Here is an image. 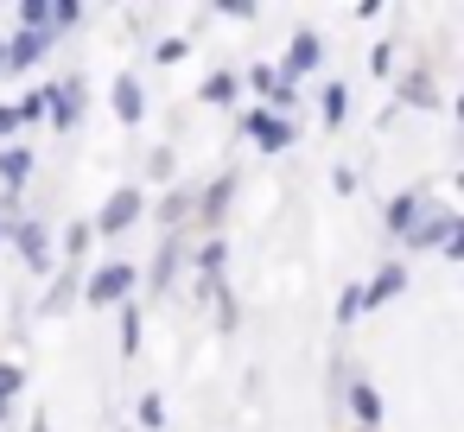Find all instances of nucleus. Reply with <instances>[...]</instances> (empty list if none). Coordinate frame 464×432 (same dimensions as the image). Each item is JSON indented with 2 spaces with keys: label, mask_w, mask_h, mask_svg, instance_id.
Returning <instances> with one entry per match:
<instances>
[{
  "label": "nucleus",
  "mask_w": 464,
  "mask_h": 432,
  "mask_svg": "<svg viewBox=\"0 0 464 432\" xmlns=\"http://www.w3.org/2000/svg\"><path fill=\"white\" fill-rule=\"evenodd\" d=\"M115 115H121L128 128L147 115V96H140V83H134V77H115Z\"/></svg>",
  "instance_id": "nucleus-9"
},
{
  "label": "nucleus",
  "mask_w": 464,
  "mask_h": 432,
  "mask_svg": "<svg viewBox=\"0 0 464 432\" xmlns=\"http://www.w3.org/2000/svg\"><path fill=\"white\" fill-rule=\"evenodd\" d=\"M140 426H147V432H160V426H166V400H160V394H147V400H140Z\"/></svg>",
  "instance_id": "nucleus-19"
},
{
  "label": "nucleus",
  "mask_w": 464,
  "mask_h": 432,
  "mask_svg": "<svg viewBox=\"0 0 464 432\" xmlns=\"http://www.w3.org/2000/svg\"><path fill=\"white\" fill-rule=\"evenodd\" d=\"M401 102H413V109H432V102H439V96H432V77H426V71H413V77L401 83Z\"/></svg>",
  "instance_id": "nucleus-12"
},
{
  "label": "nucleus",
  "mask_w": 464,
  "mask_h": 432,
  "mask_svg": "<svg viewBox=\"0 0 464 432\" xmlns=\"http://www.w3.org/2000/svg\"><path fill=\"white\" fill-rule=\"evenodd\" d=\"M350 413H356L362 432H375V419H382V394H375L369 381H356V388H350Z\"/></svg>",
  "instance_id": "nucleus-10"
},
{
  "label": "nucleus",
  "mask_w": 464,
  "mask_h": 432,
  "mask_svg": "<svg viewBox=\"0 0 464 432\" xmlns=\"http://www.w3.org/2000/svg\"><path fill=\"white\" fill-rule=\"evenodd\" d=\"M229 191H236V178H217V185L204 191V204H198V216H204V223H217V216L229 210Z\"/></svg>",
  "instance_id": "nucleus-11"
},
{
  "label": "nucleus",
  "mask_w": 464,
  "mask_h": 432,
  "mask_svg": "<svg viewBox=\"0 0 464 432\" xmlns=\"http://www.w3.org/2000/svg\"><path fill=\"white\" fill-rule=\"evenodd\" d=\"M356 312H362V286H350V293H343V299H337V318H343V324H350V318H356Z\"/></svg>",
  "instance_id": "nucleus-22"
},
{
  "label": "nucleus",
  "mask_w": 464,
  "mask_h": 432,
  "mask_svg": "<svg viewBox=\"0 0 464 432\" xmlns=\"http://www.w3.org/2000/svg\"><path fill=\"white\" fill-rule=\"evenodd\" d=\"M318 58H324V45H318V33H299V39H293V52H286V77H280V83H293V77H305V71H318Z\"/></svg>",
  "instance_id": "nucleus-7"
},
{
  "label": "nucleus",
  "mask_w": 464,
  "mask_h": 432,
  "mask_svg": "<svg viewBox=\"0 0 464 432\" xmlns=\"http://www.w3.org/2000/svg\"><path fill=\"white\" fill-rule=\"evenodd\" d=\"M420 210H426V204H420V197H413V191H407V197H394V204H388V223H394V229H401V235H407V229H413V216H420Z\"/></svg>",
  "instance_id": "nucleus-14"
},
{
  "label": "nucleus",
  "mask_w": 464,
  "mask_h": 432,
  "mask_svg": "<svg viewBox=\"0 0 464 432\" xmlns=\"http://www.w3.org/2000/svg\"><path fill=\"white\" fill-rule=\"evenodd\" d=\"M401 286H407V274H401V267H382V274H375V280L362 286V312H375V305H388V299H394Z\"/></svg>",
  "instance_id": "nucleus-8"
},
{
  "label": "nucleus",
  "mask_w": 464,
  "mask_h": 432,
  "mask_svg": "<svg viewBox=\"0 0 464 432\" xmlns=\"http://www.w3.org/2000/svg\"><path fill=\"white\" fill-rule=\"evenodd\" d=\"M343 115H350V90L331 83V90H324V121H343Z\"/></svg>",
  "instance_id": "nucleus-18"
},
{
  "label": "nucleus",
  "mask_w": 464,
  "mask_h": 432,
  "mask_svg": "<svg viewBox=\"0 0 464 432\" xmlns=\"http://www.w3.org/2000/svg\"><path fill=\"white\" fill-rule=\"evenodd\" d=\"M121 350H128V356L140 350V312H121Z\"/></svg>",
  "instance_id": "nucleus-20"
},
{
  "label": "nucleus",
  "mask_w": 464,
  "mask_h": 432,
  "mask_svg": "<svg viewBox=\"0 0 464 432\" xmlns=\"http://www.w3.org/2000/svg\"><path fill=\"white\" fill-rule=\"evenodd\" d=\"M14 128H20V115H14V109H0V134H14Z\"/></svg>",
  "instance_id": "nucleus-24"
},
{
  "label": "nucleus",
  "mask_w": 464,
  "mask_h": 432,
  "mask_svg": "<svg viewBox=\"0 0 464 432\" xmlns=\"http://www.w3.org/2000/svg\"><path fill=\"white\" fill-rule=\"evenodd\" d=\"M134 216H140V191H115V197L102 204V216H96V229H102V235H121V229H128Z\"/></svg>",
  "instance_id": "nucleus-6"
},
{
  "label": "nucleus",
  "mask_w": 464,
  "mask_h": 432,
  "mask_svg": "<svg viewBox=\"0 0 464 432\" xmlns=\"http://www.w3.org/2000/svg\"><path fill=\"white\" fill-rule=\"evenodd\" d=\"M20 381H26V375H20V362H0V413H7V407H14V394H20Z\"/></svg>",
  "instance_id": "nucleus-17"
},
{
  "label": "nucleus",
  "mask_w": 464,
  "mask_h": 432,
  "mask_svg": "<svg viewBox=\"0 0 464 432\" xmlns=\"http://www.w3.org/2000/svg\"><path fill=\"white\" fill-rule=\"evenodd\" d=\"M20 254H26L33 267H45V229H39V223H26V229H20Z\"/></svg>",
  "instance_id": "nucleus-16"
},
{
  "label": "nucleus",
  "mask_w": 464,
  "mask_h": 432,
  "mask_svg": "<svg viewBox=\"0 0 464 432\" xmlns=\"http://www.w3.org/2000/svg\"><path fill=\"white\" fill-rule=\"evenodd\" d=\"M204 102H236V77L229 71H217V77H204V90H198Z\"/></svg>",
  "instance_id": "nucleus-15"
},
{
  "label": "nucleus",
  "mask_w": 464,
  "mask_h": 432,
  "mask_svg": "<svg viewBox=\"0 0 464 432\" xmlns=\"http://www.w3.org/2000/svg\"><path fill=\"white\" fill-rule=\"evenodd\" d=\"M185 52H191V45H185V39H166V45H153V58H160V64H179V58H185Z\"/></svg>",
  "instance_id": "nucleus-21"
},
{
  "label": "nucleus",
  "mask_w": 464,
  "mask_h": 432,
  "mask_svg": "<svg viewBox=\"0 0 464 432\" xmlns=\"http://www.w3.org/2000/svg\"><path fill=\"white\" fill-rule=\"evenodd\" d=\"M52 45H58L52 33H14L7 45H0V71H26V64H39Z\"/></svg>",
  "instance_id": "nucleus-2"
},
{
  "label": "nucleus",
  "mask_w": 464,
  "mask_h": 432,
  "mask_svg": "<svg viewBox=\"0 0 464 432\" xmlns=\"http://www.w3.org/2000/svg\"><path fill=\"white\" fill-rule=\"evenodd\" d=\"M128 293H134V267H128V261H109V267L90 280V305H121Z\"/></svg>",
  "instance_id": "nucleus-3"
},
{
  "label": "nucleus",
  "mask_w": 464,
  "mask_h": 432,
  "mask_svg": "<svg viewBox=\"0 0 464 432\" xmlns=\"http://www.w3.org/2000/svg\"><path fill=\"white\" fill-rule=\"evenodd\" d=\"M33 172V153L26 147H14V153H0V185H20Z\"/></svg>",
  "instance_id": "nucleus-13"
},
{
  "label": "nucleus",
  "mask_w": 464,
  "mask_h": 432,
  "mask_svg": "<svg viewBox=\"0 0 464 432\" xmlns=\"http://www.w3.org/2000/svg\"><path fill=\"white\" fill-rule=\"evenodd\" d=\"M45 115H52V128H77V115H83V83L64 77L58 90H45Z\"/></svg>",
  "instance_id": "nucleus-4"
},
{
  "label": "nucleus",
  "mask_w": 464,
  "mask_h": 432,
  "mask_svg": "<svg viewBox=\"0 0 464 432\" xmlns=\"http://www.w3.org/2000/svg\"><path fill=\"white\" fill-rule=\"evenodd\" d=\"M248 140L261 147V153H280V147H293V121H280V115H248Z\"/></svg>",
  "instance_id": "nucleus-5"
},
{
  "label": "nucleus",
  "mask_w": 464,
  "mask_h": 432,
  "mask_svg": "<svg viewBox=\"0 0 464 432\" xmlns=\"http://www.w3.org/2000/svg\"><path fill=\"white\" fill-rule=\"evenodd\" d=\"M407 242L413 248H439V254H464V235H458V223L445 210H420L413 229H407Z\"/></svg>",
  "instance_id": "nucleus-1"
},
{
  "label": "nucleus",
  "mask_w": 464,
  "mask_h": 432,
  "mask_svg": "<svg viewBox=\"0 0 464 432\" xmlns=\"http://www.w3.org/2000/svg\"><path fill=\"white\" fill-rule=\"evenodd\" d=\"M172 267H179V254H172V248H166V254H160V261H153V286H166V280H172Z\"/></svg>",
  "instance_id": "nucleus-23"
}]
</instances>
